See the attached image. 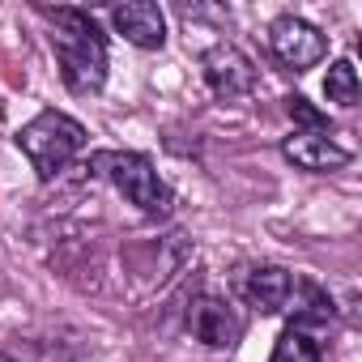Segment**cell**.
<instances>
[{
    "label": "cell",
    "instance_id": "3",
    "mask_svg": "<svg viewBox=\"0 0 362 362\" xmlns=\"http://www.w3.org/2000/svg\"><path fill=\"white\" fill-rule=\"evenodd\" d=\"M294 294H303V303L294 307V320L281 328L273 358L269 362H320L332 337V298L311 286V281H294Z\"/></svg>",
    "mask_w": 362,
    "mask_h": 362
},
{
    "label": "cell",
    "instance_id": "1",
    "mask_svg": "<svg viewBox=\"0 0 362 362\" xmlns=\"http://www.w3.org/2000/svg\"><path fill=\"white\" fill-rule=\"evenodd\" d=\"M52 26V52L60 64V77L73 94H98L107 86V39L98 30V22L86 9L73 5H56V9H39Z\"/></svg>",
    "mask_w": 362,
    "mask_h": 362
},
{
    "label": "cell",
    "instance_id": "6",
    "mask_svg": "<svg viewBox=\"0 0 362 362\" xmlns=\"http://www.w3.org/2000/svg\"><path fill=\"white\" fill-rule=\"evenodd\" d=\"M269 52H273L286 69L303 73V69H315V64L328 56V39H324L311 22H303V18H294V13H281V18L269 26Z\"/></svg>",
    "mask_w": 362,
    "mask_h": 362
},
{
    "label": "cell",
    "instance_id": "8",
    "mask_svg": "<svg viewBox=\"0 0 362 362\" xmlns=\"http://www.w3.org/2000/svg\"><path fill=\"white\" fill-rule=\"evenodd\" d=\"M201 73H205V86L218 94V98H243L256 90V64L235 47V43H218L201 56Z\"/></svg>",
    "mask_w": 362,
    "mask_h": 362
},
{
    "label": "cell",
    "instance_id": "13",
    "mask_svg": "<svg viewBox=\"0 0 362 362\" xmlns=\"http://www.w3.org/2000/svg\"><path fill=\"white\" fill-rule=\"evenodd\" d=\"M0 362H18V358H13V354H5V349H0Z\"/></svg>",
    "mask_w": 362,
    "mask_h": 362
},
{
    "label": "cell",
    "instance_id": "11",
    "mask_svg": "<svg viewBox=\"0 0 362 362\" xmlns=\"http://www.w3.org/2000/svg\"><path fill=\"white\" fill-rule=\"evenodd\" d=\"M324 98L337 107H354L358 103V69L349 60H337L324 77Z\"/></svg>",
    "mask_w": 362,
    "mask_h": 362
},
{
    "label": "cell",
    "instance_id": "2",
    "mask_svg": "<svg viewBox=\"0 0 362 362\" xmlns=\"http://www.w3.org/2000/svg\"><path fill=\"white\" fill-rule=\"evenodd\" d=\"M90 166L107 179V184H111L128 205H136L145 218H166V214H170L175 197H170L166 179L153 170V162H149L145 153H132V149H103V153L90 158Z\"/></svg>",
    "mask_w": 362,
    "mask_h": 362
},
{
    "label": "cell",
    "instance_id": "5",
    "mask_svg": "<svg viewBox=\"0 0 362 362\" xmlns=\"http://www.w3.org/2000/svg\"><path fill=\"white\" fill-rule=\"evenodd\" d=\"M281 153H286V162H294L298 170H311V175L341 170V166H349V158H354V149H349L332 128H294V132L281 141Z\"/></svg>",
    "mask_w": 362,
    "mask_h": 362
},
{
    "label": "cell",
    "instance_id": "4",
    "mask_svg": "<svg viewBox=\"0 0 362 362\" xmlns=\"http://www.w3.org/2000/svg\"><path fill=\"white\" fill-rule=\"evenodd\" d=\"M18 149L30 158V166L39 170V179H56L81 149H86V124L64 115V111H39L22 132H18Z\"/></svg>",
    "mask_w": 362,
    "mask_h": 362
},
{
    "label": "cell",
    "instance_id": "10",
    "mask_svg": "<svg viewBox=\"0 0 362 362\" xmlns=\"http://www.w3.org/2000/svg\"><path fill=\"white\" fill-rule=\"evenodd\" d=\"M111 26L141 52H162L166 47V18L149 0H128L111 9Z\"/></svg>",
    "mask_w": 362,
    "mask_h": 362
},
{
    "label": "cell",
    "instance_id": "9",
    "mask_svg": "<svg viewBox=\"0 0 362 362\" xmlns=\"http://www.w3.org/2000/svg\"><path fill=\"white\" fill-rule=\"evenodd\" d=\"M239 290L247 298V307H256L260 315H277L290 307L294 298V273L281 269V264H247L243 277H239Z\"/></svg>",
    "mask_w": 362,
    "mask_h": 362
},
{
    "label": "cell",
    "instance_id": "12",
    "mask_svg": "<svg viewBox=\"0 0 362 362\" xmlns=\"http://www.w3.org/2000/svg\"><path fill=\"white\" fill-rule=\"evenodd\" d=\"M290 115H294V124H298V128H332V124H328V115H320L303 94H294V98H290Z\"/></svg>",
    "mask_w": 362,
    "mask_h": 362
},
{
    "label": "cell",
    "instance_id": "7",
    "mask_svg": "<svg viewBox=\"0 0 362 362\" xmlns=\"http://www.w3.org/2000/svg\"><path fill=\"white\" fill-rule=\"evenodd\" d=\"M188 332H192L201 345H209V349H230V345H239V337H243V315L235 311L230 298L205 290V294H197L192 307H188Z\"/></svg>",
    "mask_w": 362,
    "mask_h": 362
}]
</instances>
